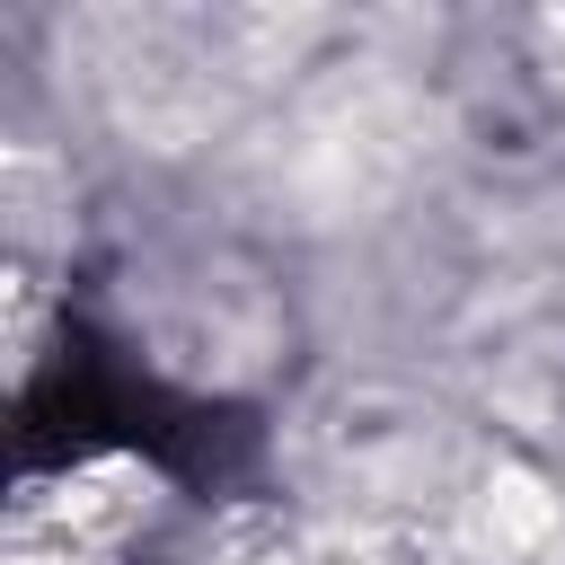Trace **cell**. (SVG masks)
I'll list each match as a JSON object with an SVG mask.
<instances>
[{"instance_id": "6da1fadb", "label": "cell", "mask_w": 565, "mask_h": 565, "mask_svg": "<svg viewBox=\"0 0 565 565\" xmlns=\"http://www.w3.org/2000/svg\"><path fill=\"white\" fill-rule=\"evenodd\" d=\"M97 450H141L150 468H168L185 486H230L247 468L256 433H247V415L177 397L168 380L132 371L88 327H62V344L44 353V371L18 397V468H71Z\"/></svg>"}]
</instances>
